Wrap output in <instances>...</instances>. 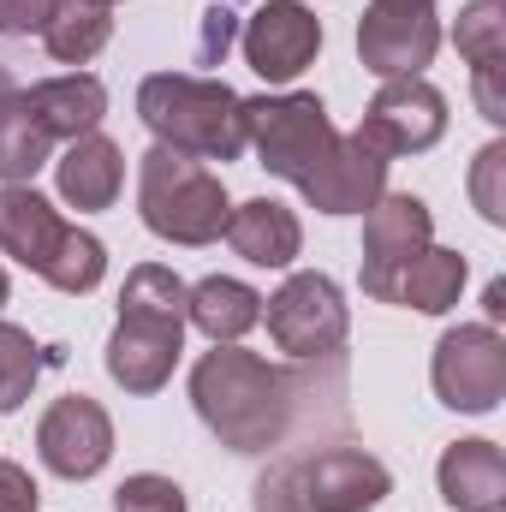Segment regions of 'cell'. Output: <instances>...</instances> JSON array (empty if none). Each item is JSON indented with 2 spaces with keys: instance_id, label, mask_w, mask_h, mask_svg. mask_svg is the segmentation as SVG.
Returning <instances> with one entry per match:
<instances>
[{
  "instance_id": "6da1fadb",
  "label": "cell",
  "mask_w": 506,
  "mask_h": 512,
  "mask_svg": "<svg viewBox=\"0 0 506 512\" xmlns=\"http://www.w3.org/2000/svg\"><path fill=\"white\" fill-rule=\"evenodd\" d=\"M245 149H256V167L298 185L310 209L322 215H364L387 191V155L364 131H334L322 96H251L245 102Z\"/></svg>"
},
{
  "instance_id": "7a4b0ae2",
  "label": "cell",
  "mask_w": 506,
  "mask_h": 512,
  "mask_svg": "<svg viewBox=\"0 0 506 512\" xmlns=\"http://www.w3.org/2000/svg\"><path fill=\"white\" fill-rule=\"evenodd\" d=\"M191 405L233 453H268L292 429V382L245 346H215L197 358Z\"/></svg>"
},
{
  "instance_id": "3957f363",
  "label": "cell",
  "mask_w": 506,
  "mask_h": 512,
  "mask_svg": "<svg viewBox=\"0 0 506 512\" xmlns=\"http://www.w3.org/2000/svg\"><path fill=\"white\" fill-rule=\"evenodd\" d=\"M137 120L155 131V143H167L191 161H239L245 155V96H233L221 78L149 72L137 84Z\"/></svg>"
},
{
  "instance_id": "277c9868",
  "label": "cell",
  "mask_w": 506,
  "mask_h": 512,
  "mask_svg": "<svg viewBox=\"0 0 506 512\" xmlns=\"http://www.w3.org/2000/svg\"><path fill=\"white\" fill-rule=\"evenodd\" d=\"M137 215L155 239L197 251V245H215L227 233L233 203H227V185L203 161H191L167 143H149L137 161Z\"/></svg>"
},
{
  "instance_id": "5b68a950",
  "label": "cell",
  "mask_w": 506,
  "mask_h": 512,
  "mask_svg": "<svg viewBox=\"0 0 506 512\" xmlns=\"http://www.w3.org/2000/svg\"><path fill=\"white\" fill-rule=\"evenodd\" d=\"M262 322H268V340L286 352V358H334L352 334V310H346V292L304 268V274H286V286L274 298H262Z\"/></svg>"
},
{
  "instance_id": "8992f818",
  "label": "cell",
  "mask_w": 506,
  "mask_h": 512,
  "mask_svg": "<svg viewBox=\"0 0 506 512\" xmlns=\"http://www.w3.org/2000/svg\"><path fill=\"white\" fill-rule=\"evenodd\" d=\"M435 399L465 417H489L506 399V340L495 322H459L441 334L435 364H429Z\"/></svg>"
},
{
  "instance_id": "52a82bcc",
  "label": "cell",
  "mask_w": 506,
  "mask_h": 512,
  "mask_svg": "<svg viewBox=\"0 0 506 512\" xmlns=\"http://www.w3.org/2000/svg\"><path fill=\"white\" fill-rule=\"evenodd\" d=\"M280 471L304 512H376L393 489L387 465L364 447H322L310 459H286Z\"/></svg>"
},
{
  "instance_id": "ba28073f",
  "label": "cell",
  "mask_w": 506,
  "mask_h": 512,
  "mask_svg": "<svg viewBox=\"0 0 506 512\" xmlns=\"http://www.w3.org/2000/svg\"><path fill=\"white\" fill-rule=\"evenodd\" d=\"M429 239H435L429 203L411 197V191H381L364 209V292L393 304V286H399L405 262L429 251Z\"/></svg>"
},
{
  "instance_id": "9c48e42d",
  "label": "cell",
  "mask_w": 506,
  "mask_h": 512,
  "mask_svg": "<svg viewBox=\"0 0 506 512\" xmlns=\"http://www.w3.org/2000/svg\"><path fill=\"white\" fill-rule=\"evenodd\" d=\"M36 453L54 477L66 483H84L96 477L108 459H114V417L90 399V393H66L42 411L36 423Z\"/></svg>"
},
{
  "instance_id": "30bf717a",
  "label": "cell",
  "mask_w": 506,
  "mask_h": 512,
  "mask_svg": "<svg viewBox=\"0 0 506 512\" xmlns=\"http://www.w3.org/2000/svg\"><path fill=\"white\" fill-rule=\"evenodd\" d=\"M364 137L381 155H423L447 137V96L429 78H381L376 102L364 108Z\"/></svg>"
},
{
  "instance_id": "8fae6325",
  "label": "cell",
  "mask_w": 506,
  "mask_h": 512,
  "mask_svg": "<svg viewBox=\"0 0 506 512\" xmlns=\"http://www.w3.org/2000/svg\"><path fill=\"white\" fill-rule=\"evenodd\" d=\"M239 48H245V66L262 84H292L322 54V18L304 0H268L239 30Z\"/></svg>"
},
{
  "instance_id": "7c38bea8",
  "label": "cell",
  "mask_w": 506,
  "mask_h": 512,
  "mask_svg": "<svg viewBox=\"0 0 506 512\" xmlns=\"http://www.w3.org/2000/svg\"><path fill=\"white\" fill-rule=\"evenodd\" d=\"M441 48V18L429 6H381L370 0L358 24V54L376 78H423V66Z\"/></svg>"
},
{
  "instance_id": "4fadbf2b",
  "label": "cell",
  "mask_w": 506,
  "mask_h": 512,
  "mask_svg": "<svg viewBox=\"0 0 506 512\" xmlns=\"http://www.w3.org/2000/svg\"><path fill=\"white\" fill-rule=\"evenodd\" d=\"M54 185H60V203H72L78 215H96V209H114L120 185H126V155L114 137L102 131H84L66 143V155L54 161Z\"/></svg>"
},
{
  "instance_id": "5bb4252c",
  "label": "cell",
  "mask_w": 506,
  "mask_h": 512,
  "mask_svg": "<svg viewBox=\"0 0 506 512\" xmlns=\"http://www.w3.org/2000/svg\"><path fill=\"white\" fill-rule=\"evenodd\" d=\"M185 328H161V322H131L120 316V328L108 334V376L126 393H161L173 382Z\"/></svg>"
},
{
  "instance_id": "9a60e30c",
  "label": "cell",
  "mask_w": 506,
  "mask_h": 512,
  "mask_svg": "<svg viewBox=\"0 0 506 512\" xmlns=\"http://www.w3.org/2000/svg\"><path fill=\"white\" fill-rule=\"evenodd\" d=\"M435 483L453 512H506V453L483 435L453 441L435 465Z\"/></svg>"
},
{
  "instance_id": "2e32d148",
  "label": "cell",
  "mask_w": 506,
  "mask_h": 512,
  "mask_svg": "<svg viewBox=\"0 0 506 512\" xmlns=\"http://www.w3.org/2000/svg\"><path fill=\"white\" fill-rule=\"evenodd\" d=\"M60 239H66V221L36 185H6L0 191V251L12 262L42 274L54 262V251H60Z\"/></svg>"
},
{
  "instance_id": "e0dca14e",
  "label": "cell",
  "mask_w": 506,
  "mask_h": 512,
  "mask_svg": "<svg viewBox=\"0 0 506 512\" xmlns=\"http://www.w3.org/2000/svg\"><path fill=\"white\" fill-rule=\"evenodd\" d=\"M233 251L256 262V268H292L298 251H304V227H298V215L286 209V203H274V197H251V203H239L233 215H227V233H221Z\"/></svg>"
},
{
  "instance_id": "ac0fdd59",
  "label": "cell",
  "mask_w": 506,
  "mask_h": 512,
  "mask_svg": "<svg viewBox=\"0 0 506 512\" xmlns=\"http://www.w3.org/2000/svg\"><path fill=\"white\" fill-rule=\"evenodd\" d=\"M185 322L203 328L215 346H239L262 322V292L233 280V274H209V280L185 286Z\"/></svg>"
},
{
  "instance_id": "d6986e66",
  "label": "cell",
  "mask_w": 506,
  "mask_h": 512,
  "mask_svg": "<svg viewBox=\"0 0 506 512\" xmlns=\"http://www.w3.org/2000/svg\"><path fill=\"white\" fill-rule=\"evenodd\" d=\"M30 96V114L42 120L48 137H84V131L102 126V114H108V90H102V78H90V72H66V78H42V84H30L24 90Z\"/></svg>"
},
{
  "instance_id": "ffe728a7",
  "label": "cell",
  "mask_w": 506,
  "mask_h": 512,
  "mask_svg": "<svg viewBox=\"0 0 506 512\" xmlns=\"http://www.w3.org/2000/svg\"><path fill=\"white\" fill-rule=\"evenodd\" d=\"M465 280H471V262H465V256L429 245L423 256L405 262V274H399V286H393V304H411V310H423V316H447V310L459 304Z\"/></svg>"
},
{
  "instance_id": "44dd1931",
  "label": "cell",
  "mask_w": 506,
  "mask_h": 512,
  "mask_svg": "<svg viewBox=\"0 0 506 512\" xmlns=\"http://www.w3.org/2000/svg\"><path fill=\"white\" fill-rule=\"evenodd\" d=\"M108 36H114V12L96 0H60L54 18L42 24V48L60 66H90L108 48Z\"/></svg>"
},
{
  "instance_id": "7402d4cb",
  "label": "cell",
  "mask_w": 506,
  "mask_h": 512,
  "mask_svg": "<svg viewBox=\"0 0 506 512\" xmlns=\"http://www.w3.org/2000/svg\"><path fill=\"white\" fill-rule=\"evenodd\" d=\"M48 149H54V137L42 131L36 114H30V96L12 90V96L0 102V179H6V185H30V179L48 167Z\"/></svg>"
},
{
  "instance_id": "603a6c76",
  "label": "cell",
  "mask_w": 506,
  "mask_h": 512,
  "mask_svg": "<svg viewBox=\"0 0 506 512\" xmlns=\"http://www.w3.org/2000/svg\"><path fill=\"white\" fill-rule=\"evenodd\" d=\"M120 316L131 322H161V328H185V280L167 262H137L120 286Z\"/></svg>"
},
{
  "instance_id": "cb8c5ba5",
  "label": "cell",
  "mask_w": 506,
  "mask_h": 512,
  "mask_svg": "<svg viewBox=\"0 0 506 512\" xmlns=\"http://www.w3.org/2000/svg\"><path fill=\"white\" fill-rule=\"evenodd\" d=\"M102 274H108V245H102L96 233H84V227H66V239H60L54 262L42 268V280H48L54 292H72V298L96 292Z\"/></svg>"
},
{
  "instance_id": "d4e9b609",
  "label": "cell",
  "mask_w": 506,
  "mask_h": 512,
  "mask_svg": "<svg viewBox=\"0 0 506 512\" xmlns=\"http://www.w3.org/2000/svg\"><path fill=\"white\" fill-rule=\"evenodd\" d=\"M42 346L30 340V328H18V322H0V417L6 411H18L24 399H30V387L42 376Z\"/></svg>"
},
{
  "instance_id": "484cf974",
  "label": "cell",
  "mask_w": 506,
  "mask_h": 512,
  "mask_svg": "<svg viewBox=\"0 0 506 512\" xmlns=\"http://www.w3.org/2000/svg\"><path fill=\"white\" fill-rule=\"evenodd\" d=\"M453 42L471 66H489L506 60V0H471L453 24Z\"/></svg>"
},
{
  "instance_id": "4316f807",
  "label": "cell",
  "mask_w": 506,
  "mask_h": 512,
  "mask_svg": "<svg viewBox=\"0 0 506 512\" xmlns=\"http://www.w3.org/2000/svg\"><path fill=\"white\" fill-rule=\"evenodd\" d=\"M471 203L489 227H506V143H483L471 161Z\"/></svg>"
},
{
  "instance_id": "83f0119b",
  "label": "cell",
  "mask_w": 506,
  "mask_h": 512,
  "mask_svg": "<svg viewBox=\"0 0 506 512\" xmlns=\"http://www.w3.org/2000/svg\"><path fill=\"white\" fill-rule=\"evenodd\" d=\"M114 512H191L185 507V489L173 477H155V471H137L114 489Z\"/></svg>"
},
{
  "instance_id": "f1b7e54d",
  "label": "cell",
  "mask_w": 506,
  "mask_h": 512,
  "mask_svg": "<svg viewBox=\"0 0 506 512\" xmlns=\"http://www.w3.org/2000/svg\"><path fill=\"white\" fill-rule=\"evenodd\" d=\"M60 0H0V36H30L54 18Z\"/></svg>"
},
{
  "instance_id": "f546056e",
  "label": "cell",
  "mask_w": 506,
  "mask_h": 512,
  "mask_svg": "<svg viewBox=\"0 0 506 512\" xmlns=\"http://www.w3.org/2000/svg\"><path fill=\"white\" fill-rule=\"evenodd\" d=\"M36 507H42V489L30 483V471L0 459V512H36Z\"/></svg>"
},
{
  "instance_id": "4dcf8cb0",
  "label": "cell",
  "mask_w": 506,
  "mask_h": 512,
  "mask_svg": "<svg viewBox=\"0 0 506 512\" xmlns=\"http://www.w3.org/2000/svg\"><path fill=\"white\" fill-rule=\"evenodd\" d=\"M233 36H239V24H233V12H227V6L203 12V42H197V60H203V66H215V60L233 48Z\"/></svg>"
},
{
  "instance_id": "1f68e13d",
  "label": "cell",
  "mask_w": 506,
  "mask_h": 512,
  "mask_svg": "<svg viewBox=\"0 0 506 512\" xmlns=\"http://www.w3.org/2000/svg\"><path fill=\"white\" fill-rule=\"evenodd\" d=\"M471 78H477V108H483V120H489V126H506V102H501V60H489V66H471Z\"/></svg>"
},
{
  "instance_id": "d6a6232c",
  "label": "cell",
  "mask_w": 506,
  "mask_h": 512,
  "mask_svg": "<svg viewBox=\"0 0 506 512\" xmlns=\"http://www.w3.org/2000/svg\"><path fill=\"white\" fill-rule=\"evenodd\" d=\"M256 512H304L298 507V495H292V483H286V471L274 465L262 483H256Z\"/></svg>"
},
{
  "instance_id": "836d02e7",
  "label": "cell",
  "mask_w": 506,
  "mask_h": 512,
  "mask_svg": "<svg viewBox=\"0 0 506 512\" xmlns=\"http://www.w3.org/2000/svg\"><path fill=\"white\" fill-rule=\"evenodd\" d=\"M483 304H489V322H501L506 316V280H489V298Z\"/></svg>"
},
{
  "instance_id": "e575fe53",
  "label": "cell",
  "mask_w": 506,
  "mask_h": 512,
  "mask_svg": "<svg viewBox=\"0 0 506 512\" xmlns=\"http://www.w3.org/2000/svg\"><path fill=\"white\" fill-rule=\"evenodd\" d=\"M12 90H18V84H12V72H6V66H0V102H6V96H12Z\"/></svg>"
},
{
  "instance_id": "d590c367",
  "label": "cell",
  "mask_w": 506,
  "mask_h": 512,
  "mask_svg": "<svg viewBox=\"0 0 506 512\" xmlns=\"http://www.w3.org/2000/svg\"><path fill=\"white\" fill-rule=\"evenodd\" d=\"M381 6H429L435 12V0H381Z\"/></svg>"
},
{
  "instance_id": "8d00e7d4",
  "label": "cell",
  "mask_w": 506,
  "mask_h": 512,
  "mask_svg": "<svg viewBox=\"0 0 506 512\" xmlns=\"http://www.w3.org/2000/svg\"><path fill=\"white\" fill-rule=\"evenodd\" d=\"M6 292H12V286H6V268H0V304H6Z\"/></svg>"
},
{
  "instance_id": "74e56055",
  "label": "cell",
  "mask_w": 506,
  "mask_h": 512,
  "mask_svg": "<svg viewBox=\"0 0 506 512\" xmlns=\"http://www.w3.org/2000/svg\"><path fill=\"white\" fill-rule=\"evenodd\" d=\"M96 6H114V0H96Z\"/></svg>"
}]
</instances>
